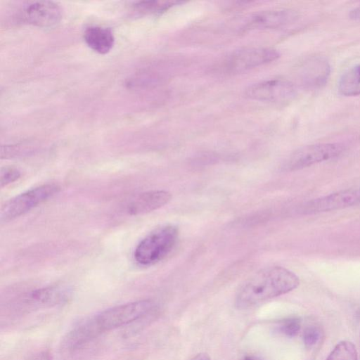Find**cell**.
I'll return each instance as SVG.
<instances>
[{
  "instance_id": "obj_1",
  "label": "cell",
  "mask_w": 360,
  "mask_h": 360,
  "mask_svg": "<svg viewBox=\"0 0 360 360\" xmlns=\"http://www.w3.org/2000/svg\"><path fill=\"white\" fill-rule=\"evenodd\" d=\"M300 284L298 276L282 266L259 270L239 287L235 298L238 309H248L269 299L288 293Z\"/></svg>"
},
{
  "instance_id": "obj_13",
  "label": "cell",
  "mask_w": 360,
  "mask_h": 360,
  "mask_svg": "<svg viewBox=\"0 0 360 360\" xmlns=\"http://www.w3.org/2000/svg\"><path fill=\"white\" fill-rule=\"evenodd\" d=\"M71 290L64 285H53L34 290L28 295L27 301L40 306H54L66 302Z\"/></svg>"
},
{
  "instance_id": "obj_7",
  "label": "cell",
  "mask_w": 360,
  "mask_h": 360,
  "mask_svg": "<svg viewBox=\"0 0 360 360\" xmlns=\"http://www.w3.org/2000/svg\"><path fill=\"white\" fill-rule=\"evenodd\" d=\"M279 52L272 48L249 47L233 52L224 62L229 72H240L276 60Z\"/></svg>"
},
{
  "instance_id": "obj_14",
  "label": "cell",
  "mask_w": 360,
  "mask_h": 360,
  "mask_svg": "<svg viewBox=\"0 0 360 360\" xmlns=\"http://www.w3.org/2000/svg\"><path fill=\"white\" fill-rule=\"evenodd\" d=\"M86 44L94 51L105 54L112 48L115 38L110 29L100 26H91L84 34Z\"/></svg>"
},
{
  "instance_id": "obj_11",
  "label": "cell",
  "mask_w": 360,
  "mask_h": 360,
  "mask_svg": "<svg viewBox=\"0 0 360 360\" xmlns=\"http://www.w3.org/2000/svg\"><path fill=\"white\" fill-rule=\"evenodd\" d=\"M300 17L292 9H275L255 14L245 26V29H273L290 25Z\"/></svg>"
},
{
  "instance_id": "obj_19",
  "label": "cell",
  "mask_w": 360,
  "mask_h": 360,
  "mask_svg": "<svg viewBox=\"0 0 360 360\" xmlns=\"http://www.w3.org/2000/svg\"><path fill=\"white\" fill-rule=\"evenodd\" d=\"M21 176V172L15 167H6L1 169L0 174L1 188L6 186L18 180Z\"/></svg>"
},
{
  "instance_id": "obj_17",
  "label": "cell",
  "mask_w": 360,
  "mask_h": 360,
  "mask_svg": "<svg viewBox=\"0 0 360 360\" xmlns=\"http://www.w3.org/2000/svg\"><path fill=\"white\" fill-rule=\"evenodd\" d=\"M178 4L176 1H140L136 4L139 11L142 12H161L167 10L174 4Z\"/></svg>"
},
{
  "instance_id": "obj_2",
  "label": "cell",
  "mask_w": 360,
  "mask_h": 360,
  "mask_svg": "<svg viewBox=\"0 0 360 360\" xmlns=\"http://www.w3.org/2000/svg\"><path fill=\"white\" fill-rule=\"evenodd\" d=\"M178 236V228L172 224L155 229L136 247L134 252L135 261L141 266H150L159 262L174 248Z\"/></svg>"
},
{
  "instance_id": "obj_15",
  "label": "cell",
  "mask_w": 360,
  "mask_h": 360,
  "mask_svg": "<svg viewBox=\"0 0 360 360\" xmlns=\"http://www.w3.org/2000/svg\"><path fill=\"white\" fill-rule=\"evenodd\" d=\"M338 89L345 96L360 95V65L350 68L341 75Z\"/></svg>"
},
{
  "instance_id": "obj_23",
  "label": "cell",
  "mask_w": 360,
  "mask_h": 360,
  "mask_svg": "<svg viewBox=\"0 0 360 360\" xmlns=\"http://www.w3.org/2000/svg\"><path fill=\"white\" fill-rule=\"evenodd\" d=\"M243 360H260V359L255 356H247L244 357V359Z\"/></svg>"
},
{
  "instance_id": "obj_10",
  "label": "cell",
  "mask_w": 360,
  "mask_h": 360,
  "mask_svg": "<svg viewBox=\"0 0 360 360\" xmlns=\"http://www.w3.org/2000/svg\"><path fill=\"white\" fill-rule=\"evenodd\" d=\"M172 199L169 192L163 190L150 191L134 196L126 205L125 212L131 216L141 215L156 210Z\"/></svg>"
},
{
  "instance_id": "obj_12",
  "label": "cell",
  "mask_w": 360,
  "mask_h": 360,
  "mask_svg": "<svg viewBox=\"0 0 360 360\" xmlns=\"http://www.w3.org/2000/svg\"><path fill=\"white\" fill-rule=\"evenodd\" d=\"M330 72V65L326 58L312 56L302 64L300 79L308 88H319L326 83Z\"/></svg>"
},
{
  "instance_id": "obj_8",
  "label": "cell",
  "mask_w": 360,
  "mask_h": 360,
  "mask_svg": "<svg viewBox=\"0 0 360 360\" xmlns=\"http://www.w3.org/2000/svg\"><path fill=\"white\" fill-rule=\"evenodd\" d=\"M360 203V188H347L308 201L302 211L313 214L347 208Z\"/></svg>"
},
{
  "instance_id": "obj_6",
  "label": "cell",
  "mask_w": 360,
  "mask_h": 360,
  "mask_svg": "<svg viewBox=\"0 0 360 360\" xmlns=\"http://www.w3.org/2000/svg\"><path fill=\"white\" fill-rule=\"evenodd\" d=\"M245 95L250 99L287 104L294 100L297 91L291 82L275 79L254 84L245 90Z\"/></svg>"
},
{
  "instance_id": "obj_9",
  "label": "cell",
  "mask_w": 360,
  "mask_h": 360,
  "mask_svg": "<svg viewBox=\"0 0 360 360\" xmlns=\"http://www.w3.org/2000/svg\"><path fill=\"white\" fill-rule=\"evenodd\" d=\"M20 14L27 23L39 27H51L60 20L62 10L58 4L51 1H36L25 5Z\"/></svg>"
},
{
  "instance_id": "obj_18",
  "label": "cell",
  "mask_w": 360,
  "mask_h": 360,
  "mask_svg": "<svg viewBox=\"0 0 360 360\" xmlns=\"http://www.w3.org/2000/svg\"><path fill=\"white\" fill-rule=\"evenodd\" d=\"M301 328L298 318L292 317L285 319L280 326V330L287 336L294 337L297 335Z\"/></svg>"
},
{
  "instance_id": "obj_4",
  "label": "cell",
  "mask_w": 360,
  "mask_h": 360,
  "mask_svg": "<svg viewBox=\"0 0 360 360\" xmlns=\"http://www.w3.org/2000/svg\"><path fill=\"white\" fill-rule=\"evenodd\" d=\"M56 184H46L30 188L8 200L0 211L2 223L12 221L28 212L60 191Z\"/></svg>"
},
{
  "instance_id": "obj_21",
  "label": "cell",
  "mask_w": 360,
  "mask_h": 360,
  "mask_svg": "<svg viewBox=\"0 0 360 360\" xmlns=\"http://www.w3.org/2000/svg\"><path fill=\"white\" fill-rule=\"evenodd\" d=\"M349 16L351 19L354 20H360V6L351 10Z\"/></svg>"
},
{
  "instance_id": "obj_16",
  "label": "cell",
  "mask_w": 360,
  "mask_h": 360,
  "mask_svg": "<svg viewBox=\"0 0 360 360\" xmlns=\"http://www.w3.org/2000/svg\"><path fill=\"white\" fill-rule=\"evenodd\" d=\"M326 360H358L355 345L348 340L340 341L335 346Z\"/></svg>"
},
{
  "instance_id": "obj_3",
  "label": "cell",
  "mask_w": 360,
  "mask_h": 360,
  "mask_svg": "<svg viewBox=\"0 0 360 360\" xmlns=\"http://www.w3.org/2000/svg\"><path fill=\"white\" fill-rule=\"evenodd\" d=\"M157 309L151 300H143L122 304L101 311L92 316L99 334L117 328L150 315Z\"/></svg>"
},
{
  "instance_id": "obj_20",
  "label": "cell",
  "mask_w": 360,
  "mask_h": 360,
  "mask_svg": "<svg viewBox=\"0 0 360 360\" xmlns=\"http://www.w3.org/2000/svg\"><path fill=\"white\" fill-rule=\"evenodd\" d=\"M321 338V331L316 326H309L303 333V341L306 347L314 346Z\"/></svg>"
},
{
  "instance_id": "obj_22",
  "label": "cell",
  "mask_w": 360,
  "mask_h": 360,
  "mask_svg": "<svg viewBox=\"0 0 360 360\" xmlns=\"http://www.w3.org/2000/svg\"><path fill=\"white\" fill-rule=\"evenodd\" d=\"M191 360H210V358L207 354L200 353L193 357Z\"/></svg>"
},
{
  "instance_id": "obj_5",
  "label": "cell",
  "mask_w": 360,
  "mask_h": 360,
  "mask_svg": "<svg viewBox=\"0 0 360 360\" xmlns=\"http://www.w3.org/2000/svg\"><path fill=\"white\" fill-rule=\"evenodd\" d=\"M338 143H323L301 147L293 151L284 161L282 169L297 171L313 165L333 159L344 151Z\"/></svg>"
}]
</instances>
